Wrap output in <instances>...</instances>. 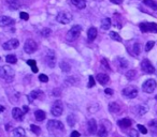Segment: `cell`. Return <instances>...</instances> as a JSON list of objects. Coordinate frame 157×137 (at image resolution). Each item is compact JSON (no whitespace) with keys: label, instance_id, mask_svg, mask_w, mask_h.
I'll use <instances>...</instances> for the list:
<instances>
[{"label":"cell","instance_id":"obj_4","mask_svg":"<svg viewBox=\"0 0 157 137\" xmlns=\"http://www.w3.org/2000/svg\"><path fill=\"white\" fill-rule=\"evenodd\" d=\"M37 49H38V44L33 41V40L28 39L27 41L25 42V45H24V50H25V53H27V54H33V53H35Z\"/></svg>","mask_w":157,"mask_h":137},{"label":"cell","instance_id":"obj_40","mask_svg":"<svg viewBox=\"0 0 157 137\" xmlns=\"http://www.w3.org/2000/svg\"><path fill=\"white\" fill-rule=\"evenodd\" d=\"M127 137H139V134L136 130H130L129 132H128Z\"/></svg>","mask_w":157,"mask_h":137},{"label":"cell","instance_id":"obj_27","mask_svg":"<svg viewBox=\"0 0 157 137\" xmlns=\"http://www.w3.org/2000/svg\"><path fill=\"white\" fill-rule=\"evenodd\" d=\"M59 67L63 70V72H70V70H71V67L67 61H61L59 63Z\"/></svg>","mask_w":157,"mask_h":137},{"label":"cell","instance_id":"obj_50","mask_svg":"<svg viewBox=\"0 0 157 137\" xmlns=\"http://www.w3.org/2000/svg\"><path fill=\"white\" fill-rule=\"evenodd\" d=\"M31 70H33V73H37V72H38V68H37V65H35V67H31Z\"/></svg>","mask_w":157,"mask_h":137},{"label":"cell","instance_id":"obj_1","mask_svg":"<svg viewBox=\"0 0 157 137\" xmlns=\"http://www.w3.org/2000/svg\"><path fill=\"white\" fill-rule=\"evenodd\" d=\"M14 75H15V72H14V70L11 67H8V65L0 67V78H2L5 80H8V82H12L14 78Z\"/></svg>","mask_w":157,"mask_h":137},{"label":"cell","instance_id":"obj_34","mask_svg":"<svg viewBox=\"0 0 157 137\" xmlns=\"http://www.w3.org/2000/svg\"><path fill=\"white\" fill-rule=\"evenodd\" d=\"M118 64H120V68H126L128 67V62H127V60L124 59V58H120V59H118Z\"/></svg>","mask_w":157,"mask_h":137},{"label":"cell","instance_id":"obj_29","mask_svg":"<svg viewBox=\"0 0 157 137\" xmlns=\"http://www.w3.org/2000/svg\"><path fill=\"white\" fill-rule=\"evenodd\" d=\"M13 134L15 137H25V131L22 128H16L13 131Z\"/></svg>","mask_w":157,"mask_h":137},{"label":"cell","instance_id":"obj_2","mask_svg":"<svg viewBox=\"0 0 157 137\" xmlns=\"http://www.w3.org/2000/svg\"><path fill=\"white\" fill-rule=\"evenodd\" d=\"M81 30H82L81 26H78V25L73 26V27L68 31V33H67V40L70 42L75 41L78 38V36L81 34Z\"/></svg>","mask_w":157,"mask_h":137},{"label":"cell","instance_id":"obj_30","mask_svg":"<svg viewBox=\"0 0 157 137\" xmlns=\"http://www.w3.org/2000/svg\"><path fill=\"white\" fill-rule=\"evenodd\" d=\"M97 134L99 137H106L108 136V131H106V128L101 124V126H100L99 130L97 131Z\"/></svg>","mask_w":157,"mask_h":137},{"label":"cell","instance_id":"obj_26","mask_svg":"<svg viewBox=\"0 0 157 137\" xmlns=\"http://www.w3.org/2000/svg\"><path fill=\"white\" fill-rule=\"evenodd\" d=\"M7 3H8V5H9L12 10L17 9V8L19 7V0H7Z\"/></svg>","mask_w":157,"mask_h":137},{"label":"cell","instance_id":"obj_33","mask_svg":"<svg viewBox=\"0 0 157 137\" xmlns=\"http://www.w3.org/2000/svg\"><path fill=\"white\" fill-rule=\"evenodd\" d=\"M110 38H111L112 40H114V41H117V42L122 41V38L120 37V34L116 33V32H114V31L110 32Z\"/></svg>","mask_w":157,"mask_h":137},{"label":"cell","instance_id":"obj_21","mask_svg":"<svg viewBox=\"0 0 157 137\" xmlns=\"http://www.w3.org/2000/svg\"><path fill=\"white\" fill-rule=\"evenodd\" d=\"M134 109L136 110L134 113L137 115H139V116H142V115L146 114V111H148V108H146L145 106H142V105L137 106V107H134Z\"/></svg>","mask_w":157,"mask_h":137},{"label":"cell","instance_id":"obj_12","mask_svg":"<svg viewBox=\"0 0 157 137\" xmlns=\"http://www.w3.org/2000/svg\"><path fill=\"white\" fill-rule=\"evenodd\" d=\"M19 45V42L17 39H11V40H9L8 42L3 43L2 47H3V49H5V50H12V49L17 48Z\"/></svg>","mask_w":157,"mask_h":137},{"label":"cell","instance_id":"obj_39","mask_svg":"<svg viewBox=\"0 0 157 137\" xmlns=\"http://www.w3.org/2000/svg\"><path fill=\"white\" fill-rule=\"evenodd\" d=\"M30 128H31V131H33L35 134H37V135H39V134L41 133V128H39V126H37V125L31 124V125H30Z\"/></svg>","mask_w":157,"mask_h":137},{"label":"cell","instance_id":"obj_6","mask_svg":"<svg viewBox=\"0 0 157 137\" xmlns=\"http://www.w3.org/2000/svg\"><path fill=\"white\" fill-rule=\"evenodd\" d=\"M157 87V82L154 79H148L146 82H144V84L142 85V89L144 92L146 93H152L154 92V90Z\"/></svg>","mask_w":157,"mask_h":137},{"label":"cell","instance_id":"obj_36","mask_svg":"<svg viewBox=\"0 0 157 137\" xmlns=\"http://www.w3.org/2000/svg\"><path fill=\"white\" fill-rule=\"evenodd\" d=\"M40 33H41V37L47 38L50 34H51V29H49V28H43Z\"/></svg>","mask_w":157,"mask_h":137},{"label":"cell","instance_id":"obj_24","mask_svg":"<svg viewBox=\"0 0 157 137\" xmlns=\"http://www.w3.org/2000/svg\"><path fill=\"white\" fill-rule=\"evenodd\" d=\"M148 128H150V131L153 133V134H157V121L156 120H152L148 122Z\"/></svg>","mask_w":157,"mask_h":137},{"label":"cell","instance_id":"obj_38","mask_svg":"<svg viewBox=\"0 0 157 137\" xmlns=\"http://www.w3.org/2000/svg\"><path fill=\"white\" fill-rule=\"evenodd\" d=\"M154 45H155V42L154 41H148V43H146V45H145V51H150V50L154 47Z\"/></svg>","mask_w":157,"mask_h":137},{"label":"cell","instance_id":"obj_19","mask_svg":"<svg viewBox=\"0 0 157 137\" xmlns=\"http://www.w3.org/2000/svg\"><path fill=\"white\" fill-rule=\"evenodd\" d=\"M109 110H110V113L117 114V113H120V107L116 102H112V103L109 104Z\"/></svg>","mask_w":157,"mask_h":137},{"label":"cell","instance_id":"obj_51","mask_svg":"<svg viewBox=\"0 0 157 137\" xmlns=\"http://www.w3.org/2000/svg\"><path fill=\"white\" fill-rule=\"evenodd\" d=\"M23 110H24V113H28V110H29V107H28V106H24V107H23Z\"/></svg>","mask_w":157,"mask_h":137},{"label":"cell","instance_id":"obj_3","mask_svg":"<svg viewBox=\"0 0 157 137\" xmlns=\"http://www.w3.org/2000/svg\"><path fill=\"white\" fill-rule=\"evenodd\" d=\"M139 27H140V30L142 32L157 33V24L155 23H141Z\"/></svg>","mask_w":157,"mask_h":137},{"label":"cell","instance_id":"obj_8","mask_svg":"<svg viewBox=\"0 0 157 137\" xmlns=\"http://www.w3.org/2000/svg\"><path fill=\"white\" fill-rule=\"evenodd\" d=\"M140 67H141V70L143 71L144 73L146 74H153L155 72V68L153 67V64L150 62V60L148 59H144L141 61V64H140Z\"/></svg>","mask_w":157,"mask_h":137},{"label":"cell","instance_id":"obj_28","mask_svg":"<svg viewBox=\"0 0 157 137\" xmlns=\"http://www.w3.org/2000/svg\"><path fill=\"white\" fill-rule=\"evenodd\" d=\"M143 3L153 10H157V2L154 0H143Z\"/></svg>","mask_w":157,"mask_h":137},{"label":"cell","instance_id":"obj_15","mask_svg":"<svg viewBox=\"0 0 157 137\" xmlns=\"http://www.w3.org/2000/svg\"><path fill=\"white\" fill-rule=\"evenodd\" d=\"M12 117H13L15 120L21 121L24 117V111L21 110L19 108H17V107H15V108H13V110H12Z\"/></svg>","mask_w":157,"mask_h":137},{"label":"cell","instance_id":"obj_45","mask_svg":"<svg viewBox=\"0 0 157 137\" xmlns=\"http://www.w3.org/2000/svg\"><path fill=\"white\" fill-rule=\"evenodd\" d=\"M101 64L106 68V70H111V68H110V65H109L108 61H106V59H102L101 60Z\"/></svg>","mask_w":157,"mask_h":137},{"label":"cell","instance_id":"obj_10","mask_svg":"<svg viewBox=\"0 0 157 137\" xmlns=\"http://www.w3.org/2000/svg\"><path fill=\"white\" fill-rule=\"evenodd\" d=\"M123 94L128 99H134L138 96V89L134 86H129V87L125 88L123 90Z\"/></svg>","mask_w":157,"mask_h":137},{"label":"cell","instance_id":"obj_37","mask_svg":"<svg viewBox=\"0 0 157 137\" xmlns=\"http://www.w3.org/2000/svg\"><path fill=\"white\" fill-rule=\"evenodd\" d=\"M132 50H134V54L136 56H138L141 51V48H140V44L139 43H134V47H132Z\"/></svg>","mask_w":157,"mask_h":137},{"label":"cell","instance_id":"obj_13","mask_svg":"<svg viewBox=\"0 0 157 137\" xmlns=\"http://www.w3.org/2000/svg\"><path fill=\"white\" fill-rule=\"evenodd\" d=\"M87 128H88V132L90 133V134H95V133L97 132V122H96L95 119L88 120Z\"/></svg>","mask_w":157,"mask_h":137},{"label":"cell","instance_id":"obj_53","mask_svg":"<svg viewBox=\"0 0 157 137\" xmlns=\"http://www.w3.org/2000/svg\"><path fill=\"white\" fill-rule=\"evenodd\" d=\"M97 1H100V0H97Z\"/></svg>","mask_w":157,"mask_h":137},{"label":"cell","instance_id":"obj_43","mask_svg":"<svg viewBox=\"0 0 157 137\" xmlns=\"http://www.w3.org/2000/svg\"><path fill=\"white\" fill-rule=\"evenodd\" d=\"M19 16H21V18L23 19V20H28V19H29V15H28V13H26V12H21V13H19Z\"/></svg>","mask_w":157,"mask_h":137},{"label":"cell","instance_id":"obj_44","mask_svg":"<svg viewBox=\"0 0 157 137\" xmlns=\"http://www.w3.org/2000/svg\"><path fill=\"white\" fill-rule=\"evenodd\" d=\"M95 86V79L92 76H89V80H88V88H92Z\"/></svg>","mask_w":157,"mask_h":137},{"label":"cell","instance_id":"obj_23","mask_svg":"<svg viewBox=\"0 0 157 137\" xmlns=\"http://www.w3.org/2000/svg\"><path fill=\"white\" fill-rule=\"evenodd\" d=\"M35 117L37 119V121H43V120L45 119L46 115L43 110H37V111L35 113Z\"/></svg>","mask_w":157,"mask_h":137},{"label":"cell","instance_id":"obj_31","mask_svg":"<svg viewBox=\"0 0 157 137\" xmlns=\"http://www.w3.org/2000/svg\"><path fill=\"white\" fill-rule=\"evenodd\" d=\"M75 121H77V118H75L74 115L71 114L67 117V122H68V124H69L70 126H73L74 124H75Z\"/></svg>","mask_w":157,"mask_h":137},{"label":"cell","instance_id":"obj_18","mask_svg":"<svg viewBox=\"0 0 157 137\" xmlns=\"http://www.w3.org/2000/svg\"><path fill=\"white\" fill-rule=\"evenodd\" d=\"M109 79H110L109 75H106V74L104 73H99L97 75V80L99 82V84H101V85H106V82H109Z\"/></svg>","mask_w":157,"mask_h":137},{"label":"cell","instance_id":"obj_47","mask_svg":"<svg viewBox=\"0 0 157 137\" xmlns=\"http://www.w3.org/2000/svg\"><path fill=\"white\" fill-rule=\"evenodd\" d=\"M70 137H80V133L77 132V131H73V132L71 133Z\"/></svg>","mask_w":157,"mask_h":137},{"label":"cell","instance_id":"obj_7","mask_svg":"<svg viewBox=\"0 0 157 137\" xmlns=\"http://www.w3.org/2000/svg\"><path fill=\"white\" fill-rule=\"evenodd\" d=\"M64 111V106H63V103L60 101H56L54 102V104L52 105V108H51V113L53 116L55 117H59L60 115L63 114Z\"/></svg>","mask_w":157,"mask_h":137},{"label":"cell","instance_id":"obj_16","mask_svg":"<svg viewBox=\"0 0 157 137\" xmlns=\"http://www.w3.org/2000/svg\"><path fill=\"white\" fill-rule=\"evenodd\" d=\"M97 34H98V31L97 29L95 27H92L88 29L87 31V38H88V41H94L96 38H97Z\"/></svg>","mask_w":157,"mask_h":137},{"label":"cell","instance_id":"obj_14","mask_svg":"<svg viewBox=\"0 0 157 137\" xmlns=\"http://www.w3.org/2000/svg\"><path fill=\"white\" fill-rule=\"evenodd\" d=\"M13 24L14 19H12L9 16H1L0 17V27H5V26H10Z\"/></svg>","mask_w":157,"mask_h":137},{"label":"cell","instance_id":"obj_20","mask_svg":"<svg viewBox=\"0 0 157 137\" xmlns=\"http://www.w3.org/2000/svg\"><path fill=\"white\" fill-rule=\"evenodd\" d=\"M71 3L75 5L78 9H85V7H86L85 0H71Z\"/></svg>","mask_w":157,"mask_h":137},{"label":"cell","instance_id":"obj_48","mask_svg":"<svg viewBox=\"0 0 157 137\" xmlns=\"http://www.w3.org/2000/svg\"><path fill=\"white\" fill-rule=\"evenodd\" d=\"M104 92H106V94H109V96H112V94H113V90L110 89V88H106V90H104Z\"/></svg>","mask_w":157,"mask_h":137},{"label":"cell","instance_id":"obj_32","mask_svg":"<svg viewBox=\"0 0 157 137\" xmlns=\"http://www.w3.org/2000/svg\"><path fill=\"white\" fill-rule=\"evenodd\" d=\"M5 60H7V62H8V63L14 64V63H16L17 58H16V56L15 55H8L7 57H5Z\"/></svg>","mask_w":157,"mask_h":137},{"label":"cell","instance_id":"obj_49","mask_svg":"<svg viewBox=\"0 0 157 137\" xmlns=\"http://www.w3.org/2000/svg\"><path fill=\"white\" fill-rule=\"evenodd\" d=\"M112 3H115V5H120L123 2V0H111Z\"/></svg>","mask_w":157,"mask_h":137},{"label":"cell","instance_id":"obj_9","mask_svg":"<svg viewBox=\"0 0 157 137\" xmlns=\"http://www.w3.org/2000/svg\"><path fill=\"white\" fill-rule=\"evenodd\" d=\"M49 131H64V124L57 120H50L47 122Z\"/></svg>","mask_w":157,"mask_h":137},{"label":"cell","instance_id":"obj_22","mask_svg":"<svg viewBox=\"0 0 157 137\" xmlns=\"http://www.w3.org/2000/svg\"><path fill=\"white\" fill-rule=\"evenodd\" d=\"M111 27V19L109 17H106V18L102 19V23H101V28L103 30H109Z\"/></svg>","mask_w":157,"mask_h":137},{"label":"cell","instance_id":"obj_42","mask_svg":"<svg viewBox=\"0 0 157 137\" xmlns=\"http://www.w3.org/2000/svg\"><path fill=\"white\" fill-rule=\"evenodd\" d=\"M39 80L42 82H49V77L46 76L45 74H41V75L39 76Z\"/></svg>","mask_w":157,"mask_h":137},{"label":"cell","instance_id":"obj_5","mask_svg":"<svg viewBox=\"0 0 157 137\" xmlns=\"http://www.w3.org/2000/svg\"><path fill=\"white\" fill-rule=\"evenodd\" d=\"M56 19H57V22H59L60 24L66 25V24H69L70 22L72 20V15H71V13H69V12L63 11V12H60V13L57 15Z\"/></svg>","mask_w":157,"mask_h":137},{"label":"cell","instance_id":"obj_17","mask_svg":"<svg viewBox=\"0 0 157 137\" xmlns=\"http://www.w3.org/2000/svg\"><path fill=\"white\" fill-rule=\"evenodd\" d=\"M131 120L129 118H124V119H120V121L117 122V124L120 125L122 128H130V125H131Z\"/></svg>","mask_w":157,"mask_h":137},{"label":"cell","instance_id":"obj_35","mask_svg":"<svg viewBox=\"0 0 157 137\" xmlns=\"http://www.w3.org/2000/svg\"><path fill=\"white\" fill-rule=\"evenodd\" d=\"M126 77H127V79H129V80H132V79L136 77V71H134V70L128 71V72L126 73Z\"/></svg>","mask_w":157,"mask_h":137},{"label":"cell","instance_id":"obj_25","mask_svg":"<svg viewBox=\"0 0 157 137\" xmlns=\"http://www.w3.org/2000/svg\"><path fill=\"white\" fill-rule=\"evenodd\" d=\"M41 94H43L41 91H39V90H33V91H31L30 92V94H29V101L31 102L33 100H36V99H38Z\"/></svg>","mask_w":157,"mask_h":137},{"label":"cell","instance_id":"obj_46","mask_svg":"<svg viewBox=\"0 0 157 137\" xmlns=\"http://www.w3.org/2000/svg\"><path fill=\"white\" fill-rule=\"evenodd\" d=\"M27 64L28 65H30V67H35V65H36V60H33V59L28 60Z\"/></svg>","mask_w":157,"mask_h":137},{"label":"cell","instance_id":"obj_11","mask_svg":"<svg viewBox=\"0 0 157 137\" xmlns=\"http://www.w3.org/2000/svg\"><path fill=\"white\" fill-rule=\"evenodd\" d=\"M45 62L47 64V67L50 68H54L56 64V56L55 53L53 50H49V53L45 56Z\"/></svg>","mask_w":157,"mask_h":137},{"label":"cell","instance_id":"obj_41","mask_svg":"<svg viewBox=\"0 0 157 137\" xmlns=\"http://www.w3.org/2000/svg\"><path fill=\"white\" fill-rule=\"evenodd\" d=\"M137 128H138V130L140 131V133H142V134H146V133H148V130H146V128H145L144 125L138 124V125H137Z\"/></svg>","mask_w":157,"mask_h":137},{"label":"cell","instance_id":"obj_52","mask_svg":"<svg viewBox=\"0 0 157 137\" xmlns=\"http://www.w3.org/2000/svg\"><path fill=\"white\" fill-rule=\"evenodd\" d=\"M2 111H5V107H3L2 105H0V114H1Z\"/></svg>","mask_w":157,"mask_h":137}]
</instances>
